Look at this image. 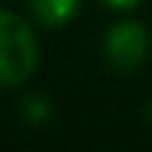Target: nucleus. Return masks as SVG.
<instances>
[{"mask_svg": "<svg viewBox=\"0 0 152 152\" xmlns=\"http://www.w3.org/2000/svg\"><path fill=\"white\" fill-rule=\"evenodd\" d=\"M150 51V35L139 21H120L104 37V53L120 72H134L144 64Z\"/></svg>", "mask_w": 152, "mask_h": 152, "instance_id": "obj_2", "label": "nucleus"}, {"mask_svg": "<svg viewBox=\"0 0 152 152\" xmlns=\"http://www.w3.org/2000/svg\"><path fill=\"white\" fill-rule=\"evenodd\" d=\"M110 8H118V11H126V8H136L142 0H104Z\"/></svg>", "mask_w": 152, "mask_h": 152, "instance_id": "obj_5", "label": "nucleus"}, {"mask_svg": "<svg viewBox=\"0 0 152 152\" xmlns=\"http://www.w3.org/2000/svg\"><path fill=\"white\" fill-rule=\"evenodd\" d=\"M29 8L43 27H61L77 13V0H29Z\"/></svg>", "mask_w": 152, "mask_h": 152, "instance_id": "obj_3", "label": "nucleus"}, {"mask_svg": "<svg viewBox=\"0 0 152 152\" xmlns=\"http://www.w3.org/2000/svg\"><path fill=\"white\" fill-rule=\"evenodd\" d=\"M24 115H27L32 123H43V120L48 118V104H45V99H40L37 94L29 96V99L24 102Z\"/></svg>", "mask_w": 152, "mask_h": 152, "instance_id": "obj_4", "label": "nucleus"}, {"mask_svg": "<svg viewBox=\"0 0 152 152\" xmlns=\"http://www.w3.org/2000/svg\"><path fill=\"white\" fill-rule=\"evenodd\" d=\"M37 59L40 51L29 24L11 11H0V83H24L35 72Z\"/></svg>", "mask_w": 152, "mask_h": 152, "instance_id": "obj_1", "label": "nucleus"}]
</instances>
